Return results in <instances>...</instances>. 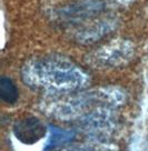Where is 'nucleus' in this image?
<instances>
[{
    "instance_id": "7ed1b4c3",
    "label": "nucleus",
    "mask_w": 148,
    "mask_h": 151,
    "mask_svg": "<svg viewBox=\"0 0 148 151\" xmlns=\"http://www.w3.org/2000/svg\"><path fill=\"white\" fill-rule=\"evenodd\" d=\"M135 56V46L127 39H115L96 50L87 57V61L95 68L111 69L128 65Z\"/></svg>"
},
{
    "instance_id": "1a4fd4ad",
    "label": "nucleus",
    "mask_w": 148,
    "mask_h": 151,
    "mask_svg": "<svg viewBox=\"0 0 148 151\" xmlns=\"http://www.w3.org/2000/svg\"><path fill=\"white\" fill-rule=\"evenodd\" d=\"M47 140L45 141L43 149L50 150L53 148L60 147L65 143L72 141L75 139L76 133L69 130V129H62V128L56 127V126H49L48 127V134Z\"/></svg>"
},
{
    "instance_id": "9b49d317",
    "label": "nucleus",
    "mask_w": 148,
    "mask_h": 151,
    "mask_svg": "<svg viewBox=\"0 0 148 151\" xmlns=\"http://www.w3.org/2000/svg\"><path fill=\"white\" fill-rule=\"evenodd\" d=\"M18 90L10 78L2 77L0 80V97L6 104H12L18 100Z\"/></svg>"
},
{
    "instance_id": "f257e3e1",
    "label": "nucleus",
    "mask_w": 148,
    "mask_h": 151,
    "mask_svg": "<svg viewBox=\"0 0 148 151\" xmlns=\"http://www.w3.org/2000/svg\"><path fill=\"white\" fill-rule=\"evenodd\" d=\"M21 78L30 88L53 93L75 92L86 87L89 81L88 75L80 67L59 55L37 57L26 61Z\"/></svg>"
},
{
    "instance_id": "9d476101",
    "label": "nucleus",
    "mask_w": 148,
    "mask_h": 151,
    "mask_svg": "<svg viewBox=\"0 0 148 151\" xmlns=\"http://www.w3.org/2000/svg\"><path fill=\"white\" fill-rule=\"evenodd\" d=\"M61 151H120L119 147L109 140H89L88 142L68 147Z\"/></svg>"
},
{
    "instance_id": "39448f33",
    "label": "nucleus",
    "mask_w": 148,
    "mask_h": 151,
    "mask_svg": "<svg viewBox=\"0 0 148 151\" xmlns=\"http://www.w3.org/2000/svg\"><path fill=\"white\" fill-rule=\"evenodd\" d=\"M104 8L101 0H78L57 9L55 16L62 22H79L101 12Z\"/></svg>"
},
{
    "instance_id": "423d86ee",
    "label": "nucleus",
    "mask_w": 148,
    "mask_h": 151,
    "mask_svg": "<svg viewBox=\"0 0 148 151\" xmlns=\"http://www.w3.org/2000/svg\"><path fill=\"white\" fill-rule=\"evenodd\" d=\"M118 20L116 17H105L90 21L75 33V40L81 45H90L103 39L117 29Z\"/></svg>"
},
{
    "instance_id": "f8f14e48",
    "label": "nucleus",
    "mask_w": 148,
    "mask_h": 151,
    "mask_svg": "<svg viewBox=\"0 0 148 151\" xmlns=\"http://www.w3.org/2000/svg\"><path fill=\"white\" fill-rule=\"evenodd\" d=\"M115 1L121 6H127V5H130L131 2H134L135 0H115Z\"/></svg>"
},
{
    "instance_id": "f03ea898",
    "label": "nucleus",
    "mask_w": 148,
    "mask_h": 151,
    "mask_svg": "<svg viewBox=\"0 0 148 151\" xmlns=\"http://www.w3.org/2000/svg\"><path fill=\"white\" fill-rule=\"evenodd\" d=\"M100 106L96 88L80 92L53 93L41 104V109L53 119L60 121L79 120L89 110Z\"/></svg>"
},
{
    "instance_id": "6e6552de",
    "label": "nucleus",
    "mask_w": 148,
    "mask_h": 151,
    "mask_svg": "<svg viewBox=\"0 0 148 151\" xmlns=\"http://www.w3.org/2000/svg\"><path fill=\"white\" fill-rule=\"evenodd\" d=\"M98 100L100 106L110 107V108H117L121 104H124L127 100V94L124 90L116 87V86H106L96 88Z\"/></svg>"
},
{
    "instance_id": "20e7f679",
    "label": "nucleus",
    "mask_w": 148,
    "mask_h": 151,
    "mask_svg": "<svg viewBox=\"0 0 148 151\" xmlns=\"http://www.w3.org/2000/svg\"><path fill=\"white\" fill-rule=\"evenodd\" d=\"M78 123L89 140L107 141L118 128V117L114 108L98 106L81 117Z\"/></svg>"
},
{
    "instance_id": "0eeeda50",
    "label": "nucleus",
    "mask_w": 148,
    "mask_h": 151,
    "mask_svg": "<svg viewBox=\"0 0 148 151\" xmlns=\"http://www.w3.org/2000/svg\"><path fill=\"white\" fill-rule=\"evenodd\" d=\"M14 134L21 143L34 145L47 136L48 129L45 128L39 119L28 117L16 122L14 126Z\"/></svg>"
}]
</instances>
